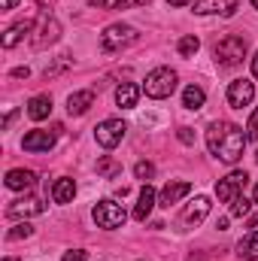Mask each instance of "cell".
<instances>
[{"label": "cell", "mask_w": 258, "mask_h": 261, "mask_svg": "<svg viewBox=\"0 0 258 261\" xmlns=\"http://www.w3.org/2000/svg\"><path fill=\"white\" fill-rule=\"evenodd\" d=\"M252 97H255V85H252L249 79H234V82L228 85V107L243 110V107L252 103Z\"/></svg>", "instance_id": "8"}, {"label": "cell", "mask_w": 258, "mask_h": 261, "mask_svg": "<svg viewBox=\"0 0 258 261\" xmlns=\"http://www.w3.org/2000/svg\"><path fill=\"white\" fill-rule=\"evenodd\" d=\"M189 261H200V258H189Z\"/></svg>", "instance_id": "41"}, {"label": "cell", "mask_w": 258, "mask_h": 261, "mask_svg": "<svg viewBox=\"0 0 258 261\" xmlns=\"http://www.w3.org/2000/svg\"><path fill=\"white\" fill-rule=\"evenodd\" d=\"M134 173H137V179H143V182H149V179L155 176V167H152L149 161H140V164L134 167Z\"/></svg>", "instance_id": "28"}, {"label": "cell", "mask_w": 258, "mask_h": 261, "mask_svg": "<svg viewBox=\"0 0 258 261\" xmlns=\"http://www.w3.org/2000/svg\"><path fill=\"white\" fill-rule=\"evenodd\" d=\"M189 192H192V182H167L158 195V206H170V203L183 200Z\"/></svg>", "instance_id": "14"}, {"label": "cell", "mask_w": 258, "mask_h": 261, "mask_svg": "<svg viewBox=\"0 0 258 261\" xmlns=\"http://www.w3.org/2000/svg\"><path fill=\"white\" fill-rule=\"evenodd\" d=\"M203 100H207V94H203L200 85H189V88L183 91V107H186V110H200Z\"/></svg>", "instance_id": "23"}, {"label": "cell", "mask_w": 258, "mask_h": 261, "mask_svg": "<svg viewBox=\"0 0 258 261\" xmlns=\"http://www.w3.org/2000/svg\"><path fill=\"white\" fill-rule=\"evenodd\" d=\"M58 130H28L24 134V140H21V146H24V152H49L52 146H55V140H58Z\"/></svg>", "instance_id": "9"}, {"label": "cell", "mask_w": 258, "mask_h": 261, "mask_svg": "<svg viewBox=\"0 0 258 261\" xmlns=\"http://www.w3.org/2000/svg\"><path fill=\"white\" fill-rule=\"evenodd\" d=\"M43 210H46V203H43L40 197L28 195V197L12 200V203L6 206V216H9V219H24V216H40Z\"/></svg>", "instance_id": "10"}, {"label": "cell", "mask_w": 258, "mask_h": 261, "mask_svg": "<svg viewBox=\"0 0 258 261\" xmlns=\"http://www.w3.org/2000/svg\"><path fill=\"white\" fill-rule=\"evenodd\" d=\"M249 210H252V200L243 195H237L234 200H231V216L234 219H243V216H249Z\"/></svg>", "instance_id": "27"}, {"label": "cell", "mask_w": 258, "mask_h": 261, "mask_svg": "<svg viewBox=\"0 0 258 261\" xmlns=\"http://www.w3.org/2000/svg\"><path fill=\"white\" fill-rule=\"evenodd\" d=\"M58 37H61V24H58L55 18H43V21H40V34L34 37V46H37V49H43V46L55 43Z\"/></svg>", "instance_id": "16"}, {"label": "cell", "mask_w": 258, "mask_h": 261, "mask_svg": "<svg viewBox=\"0 0 258 261\" xmlns=\"http://www.w3.org/2000/svg\"><path fill=\"white\" fill-rule=\"evenodd\" d=\"M125 122L122 119H104L97 128H94V140L104 146V149H116L122 140H125Z\"/></svg>", "instance_id": "6"}, {"label": "cell", "mask_w": 258, "mask_h": 261, "mask_svg": "<svg viewBox=\"0 0 258 261\" xmlns=\"http://www.w3.org/2000/svg\"><path fill=\"white\" fill-rule=\"evenodd\" d=\"M170 6H189V3H194V0H167Z\"/></svg>", "instance_id": "35"}, {"label": "cell", "mask_w": 258, "mask_h": 261, "mask_svg": "<svg viewBox=\"0 0 258 261\" xmlns=\"http://www.w3.org/2000/svg\"><path fill=\"white\" fill-rule=\"evenodd\" d=\"M155 203H158L155 189H152L149 182H143V189H140V200H137V206H134V219H137V222H146L149 213L155 210Z\"/></svg>", "instance_id": "12"}, {"label": "cell", "mask_w": 258, "mask_h": 261, "mask_svg": "<svg viewBox=\"0 0 258 261\" xmlns=\"http://www.w3.org/2000/svg\"><path fill=\"white\" fill-rule=\"evenodd\" d=\"M31 31H34V21H31V18L15 21V24H12V28H6V34H3V49L18 46V43L24 40V34H31Z\"/></svg>", "instance_id": "15"}, {"label": "cell", "mask_w": 258, "mask_h": 261, "mask_svg": "<svg viewBox=\"0 0 258 261\" xmlns=\"http://www.w3.org/2000/svg\"><path fill=\"white\" fill-rule=\"evenodd\" d=\"M246 137H249V140H258V107H255V113L249 116V125H246Z\"/></svg>", "instance_id": "30"}, {"label": "cell", "mask_w": 258, "mask_h": 261, "mask_svg": "<svg viewBox=\"0 0 258 261\" xmlns=\"http://www.w3.org/2000/svg\"><path fill=\"white\" fill-rule=\"evenodd\" d=\"M34 182H37V173L34 170L15 167V170L6 173V189H12V192H28V189H34Z\"/></svg>", "instance_id": "13"}, {"label": "cell", "mask_w": 258, "mask_h": 261, "mask_svg": "<svg viewBox=\"0 0 258 261\" xmlns=\"http://www.w3.org/2000/svg\"><path fill=\"white\" fill-rule=\"evenodd\" d=\"M52 197H55V203H70V200L76 197V182H73L70 176H61V179L52 186Z\"/></svg>", "instance_id": "21"}, {"label": "cell", "mask_w": 258, "mask_h": 261, "mask_svg": "<svg viewBox=\"0 0 258 261\" xmlns=\"http://www.w3.org/2000/svg\"><path fill=\"white\" fill-rule=\"evenodd\" d=\"M97 173L107 176V179H110V176H119V173H122V164H119L116 158H100V161H97Z\"/></svg>", "instance_id": "26"}, {"label": "cell", "mask_w": 258, "mask_h": 261, "mask_svg": "<svg viewBox=\"0 0 258 261\" xmlns=\"http://www.w3.org/2000/svg\"><path fill=\"white\" fill-rule=\"evenodd\" d=\"M234 9H237V0H197V3H194V12H197V15H210V12L231 15Z\"/></svg>", "instance_id": "18"}, {"label": "cell", "mask_w": 258, "mask_h": 261, "mask_svg": "<svg viewBox=\"0 0 258 261\" xmlns=\"http://www.w3.org/2000/svg\"><path fill=\"white\" fill-rule=\"evenodd\" d=\"M252 6H255V9H258V0H252Z\"/></svg>", "instance_id": "39"}, {"label": "cell", "mask_w": 258, "mask_h": 261, "mask_svg": "<svg viewBox=\"0 0 258 261\" xmlns=\"http://www.w3.org/2000/svg\"><path fill=\"white\" fill-rule=\"evenodd\" d=\"M0 6L9 12V9H15V6H18V0H0Z\"/></svg>", "instance_id": "34"}, {"label": "cell", "mask_w": 258, "mask_h": 261, "mask_svg": "<svg viewBox=\"0 0 258 261\" xmlns=\"http://www.w3.org/2000/svg\"><path fill=\"white\" fill-rule=\"evenodd\" d=\"M91 103H94V91H91V88L73 91V94L67 97V113H70V116H82V113H88Z\"/></svg>", "instance_id": "17"}, {"label": "cell", "mask_w": 258, "mask_h": 261, "mask_svg": "<svg viewBox=\"0 0 258 261\" xmlns=\"http://www.w3.org/2000/svg\"><path fill=\"white\" fill-rule=\"evenodd\" d=\"M91 216H94L97 228H107V231L122 228V225H125V219H128V216H125V210H122L116 200H100V203H94Z\"/></svg>", "instance_id": "4"}, {"label": "cell", "mask_w": 258, "mask_h": 261, "mask_svg": "<svg viewBox=\"0 0 258 261\" xmlns=\"http://www.w3.org/2000/svg\"><path fill=\"white\" fill-rule=\"evenodd\" d=\"M49 113H52V97H49V94H37V97H31V103H28V116H31L34 122L49 119Z\"/></svg>", "instance_id": "20"}, {"label": "cell", "mask_w": 258, "mask_h": 261, "mask_svg": "<svg viewBox=\"0 0 258 261\" xmlns=\"http://www.w3.org/2000/svg\"><path fill=\"white\" fill-rule=\"evenodd\" d=\"M143 3H152V0H91V6L97 9H134Z\"/></svg>", "instance_id": "24"}, {"label": "cell", "mask_w": 258, "mask_h": 261, "mask_svg": "<svg viewBox=\"0 0 258 261\" xmlns=\"http://www.w3.org/2000/svg\"><path fill=\"white\" fill-rule=\"evenodd\" d=\"M176 49H179V55H183V58H194V55H197V49H200V40H197L194 34H186V37L179 40V46H176Z\"/></svg>", "instance_id": "25"}, {"label": "cell", "mask_w": 258, "mask_h": 261, "mask_svg": "<svg viewBox=\"0 0 258 261\" xmlns=\"http://www.w3.org/2000/svg\"><path fill=\"white\" fill-rule=\"evenodd\" d=\"M252 76L258 79V52H255V58H252Z\"/></svg>", "instance_id": "36"}, {"label": "cell", "mask_w": 258, "mask_h": 261, "mask_svg": "<svg viewBox=\"0 0 258 261\" xmlns=\"http://www.w3.org/2000/svg\"><path fill=\"white\" fill-rule=\"evenodd\" d=\"M246 134L243 128H237V125H231V122H213L210 130H207V149L219 158V161H225V164H237L240 158H243V149H246Z\"/></svg>", "instance_id": "1"}, {"label": "cell", "mask_w": 258, "mask_h": 261, "mask_svg": "<svg viewBox=\"0 0 258 261\" xmlns=\"http://www.w3.org/2000/svg\"><path fill=\"white\" fill-rule=\"evenodd\" d=\"M179 140L192 146V143H194V134H192V128H179Z\"/></svg>", "instance_id": "32"}, {"label": "cell", "mask_w": 258, "mask_h": 261, "mask_svg": "<svg viewBox=\"0 0 258 261\" xmlns=\"http://www.w3.org/2000/svg\"><path fill=\"white\" fill-rule=\"evenodd\" d=\"M3 261H15V258H12V255H9V258H3Z\"/></svg>", "instance_id": "40"}, {"label": "cell", "mask_w": 258, "mask_h": 261, "mask_svg": "<svg viewBox=\"0 0 258 261\" xmlns=\"http://www.w3.org/2000/svg\"><path fill=\"white\" fill-rule=\"evenodd\" d=\"M213 55H216V64H219V67L243 64V58H246V40L231 34V37H225V40H219V43H216Z\"/></svg>", "instance_id": "3"}, {"label": "cell", "mask_w": 258, "mask_h": 261, "mask_svg": "<svg viewBox=\"0 0 258 261\" xmlns=\"http://www.w3.org/2000/svg\"><path fill=\"white\" fill-rule=\"evenodd\" d=\"M246 182H249V176H246L243 170H231L225 179H219V182H216V197H219L222 203H231L234 197L246 189Z\"/></svg>", "instance_id": "7"}, {"label": "cell", "mask_w": 258, "mask_h": 261, "mask_svg": "<svg viewBox=\"0 0 258 261\" xmlns=\"http://www.w3.org/2000/svg\"><path fill=\"white\" fill-rule=\"evenodd\" d=\"M249 228H258V216H252V219H249Z\"/></svg>", "instance_id": "37"}, {"label": "cell", "mask_w": 258, "mask_h": 261, "mask_svg": "<svg viewBox=\"0 0 258 261\" xmlns=\"http://www.w3.org/2000/svg\"><path fill=\"white\" fill-rule=\"evenodd\" d=\"M252 200H255V203H258V186H255V192H252Z\"/></svg>", "instance_id": "38"}, {"label": "cell", "mask_w": 258, "mask_h": 261, "mask_svg": "<svg viewBox=\"0 0 258 261\" xmlns=\"http://www.w3.org/2000/svg\"><path fill=\"white\" fill-rule=\"evenodd\" d=\"M131 43H137V31L131 24H110L104 34H100V49L104 52H119Z\"/></svg>", "instance_id": "5"}, {"label": "cell", "mask_w": 258, "mask_h": 261, "mask_svg": "<svg viewBox=\"0 0 258 261\" xmlns=\"http://www.w3.org/2000/svg\"><path fill=\"white\" fill-rule=\"evenodd\" d=\"M64 261H88V252L85 249H67Z\"/></svg>", "instance_id": "31"}, {"label": "cell", "mask_w": 258, "mask_h": 261, "mask_svg": "<svg viewBox=\"0 0 258 261\" xmlns=\"http://www.w3.org/2000/svg\"><path fill=\"white\" fill-rule=\"evenodd\" d=\"M31 234H34V228H31L28 222H21V225H15L6 237H9V240H21V237H31Z\"/></svg>", "instance_id": "29"}, {"label": "cell", "mask_w": 258, "mask_h": 261, "mask_svg": "<svg viewBox=\"0 0 258 261\" xmlns=\"http://www.w3.org/2000/svg\"><path fill=\"white\" fill-rule=\"evenodd\" d=\"M143 91H146V97H152V100H164V97H170V94L176 91V73H173L170 67H158V70H152V73L146 76V82H143Z\"/></svg>", "instance_id": "2"}, {"label": "cell", "mask_w": 258, "mask_h": 261, "mask_svg": "<svg viewBox=\"0 0 258 261\" xmlns=\"http://www.w3.org/2000/svg\"><path fill=\"white\" fill-rule=\"evenodd\" d=\"M140 85H134V82H122L119 88H116V103L122 107V110H134L137 107V100H140Z\"/></svg>", "instance_id": "19"}, {"label": "cell", "mask_w": 258, "mask_h": 261, "mask_svg": "<svg viewBox=\"0 0 258 261\" xmlns=\"http://www.w3.org/2000/svg\"><path fill=\"white\" fill-rule=\"evenodd\" d=\"M237 255L243 261H258V231L246 234V237L237 243Z\"/></svg>", "instance_id": "22"}, {"label": "cell", "mask_w": 258, "mask_h": 261, "mask_svg": "<svg viewBox=\"0 0 258 261\" xmlns=\"http://www.w3.org/2000/svg\"><path fill=\"white\" fill-rule=\"evenodd\" d=\"M12 76H15V79H28V76H31V70H28V67H15V70H12Z\"/></svg>", "instance_id": "33"}, {"label": "cell", "mask_w": 258, "mask_h": 261, "mask_svg": "<svg viewBox=\"0 0 258 261\" xmlns=\"http://www.w3.org/2000/svg\"><path fill=\"white\" fill-rule=\"evenodd\" d=\"M210 206H213V203H210V197L197 195L192 203L186 206V213H183V222H186V225H192V228H194V225H200V222L210 216Z\"/></svg>", "instance_id": "11"}]
</instances>
